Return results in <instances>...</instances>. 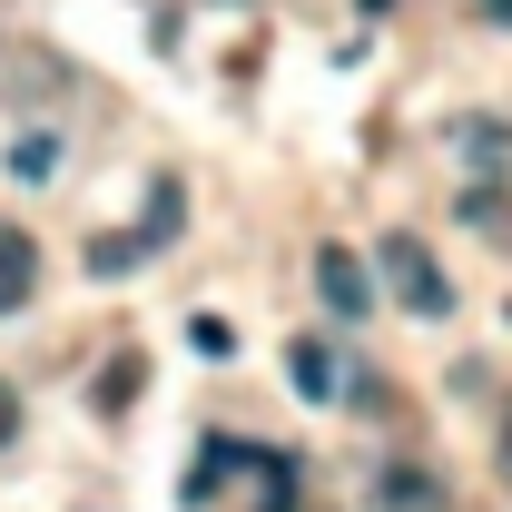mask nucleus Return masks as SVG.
I'll list each match as a JSON object with an SVG mask.
<instances>
[{"label":"nucleus","mask_w":512,"mask_h":512,"mask_svg":"<svg viewBox=\"0 0 512 512\" xmlns=\"http://www.w3.org/2000/svg\"><path fill=\"white\" fill-rule=\"evenodd\" d=\"M375 266H384V286H394L414 316H453V276L434 266V247H414V237H384Z\"/></svg>","instance_id":"nucleus-1"},{"label":"nucleus","mask_w":512,"mask_h":512,"mask_svg":"<svg viewBox=\"0 0 512 512\" xmlns=\"http://www.w3.org/2000/svg\"><path fill=\"white\" fill-rule=\"evenodd\" d=\"M316 296L335 306V325H365V306H375V276L355 266V247H316Z\"/></svg>","instance_id":"nucleus-2"},{"label":"nucleus","mask_w":512,"mask_h":512,"mask_svg":"<svg viewBox=\"0 0 512 512\" xmlns=\"http://www.w3.org/2000/svg\"><path fill=\"white\" fill-rule=\"evenodd\" d=\"M286 375H296V394H306V404H335V345L296 335V345H286Z\"/></svg>","instance_id":"nucleus-7"},{"label":"nucleus","mask_w":512,"mask_h":512,"mask_svg":"<svg viewBox=\"0 0 512 512\" xmlns=\"http://www.w3.org/2000/svg\"><path fill=\"white\" fill-rule=\"evenodd\" d=\"M178 227H188V188H178V178H148V217L128 227V237H138V256H158Z\"/></svg>","instance_id":"nucleus-3"},{"label":"nucleus","mask_w":512,"mask_h":512,"mask_svg":"<svg viewBox=\"0 0 512 512\" xmlns=\"http://www.w3.org/2000/svg\"><path fill=\"white\" fill-rule=\"evenodd\" d=\"M20 434V394H10V375H0V444Z\"/></svg>","instance_id":"nucleus-13"},{"label":"nucleus","mask_w":512,"mask_h":512,"mask_svg":"<svg viewBox=\"0 0 512 512\" xmlns=\"http://www.w3.org/2000/svg\"><path fill=\"white\" fill-rule=\"evenodd\" d=\"M237 463L256 473V512H296V463H286V453H266V444H237Z\"/></svg>","instance_id":"nucleus-5"},{"label":"nucleus","mask_w":512,"mask_h":512,"mask_svg":"<svg viewBox=\"0 0 512 512\" xmlns=\"http://www.w3.org/2000/svg\"><path fill=\"white\" fill-rule=\"evenodd\" d=\"M30 296H40V247H30V237H10V227H0V316H20V306H30Z\"/></svg>","instance_id":"nucleus-4"},{"label":"nucleus","mask_w":512,"mask_h":512,"mask_svg":"<svg viewBox=\"0 0 512 512\" xmlns=\"http://www.w3.org/2000/svg\"><path fill=\"white\" fill-rule=\"evenodd\" d=\"M138 384H148V365H138V355H109V365H99V384H89V404H109V414H119Z\"/></svg>","instance_id":"nucleus-9"},{"label":"nucleus","mask_w":512,"mask_h":512,"mask_svg":"<svg viewBox=\"0 0 512 512\" xmlns=\"http://www.w3.org/2000/svg\"><path fill=\"white\" fill-rule=\"evenodd\" d=\"M473 10H483V20H503V30H512V0H473Z\"/></svg>","instance_id":"nucleus-14"},{"label":"nucleus","mask_w":512,"mask_h":512,"mask_svg":"<svg viewBox=\"0 0 512 512\" xmlns=\"http://www.w3.org/2000/svg\"><path fill=\"white\" fill-rule=\"evenodd\" d=\"M375 512H444V483H434L424 463H394L384 493H375Z\"/></svg>","instance_id":"nucleus-6"},{"label":"nucleus","mask_w":512,"mask_h":512,"mask_svg":"<svg viewBox=\"0 0 512 512\" xmlns=\"http://www.w3.org/2000/svg\"><path fill=\"white\" fill-rule=\"evenodd\" d=\"M10 178H20V188H50V178H60V128H20V138H10Z\"/></svg>","instance_id":"nucleus-8"},{"label":"nucleus","mask_w":512,"mask_h":512,"mask_svg":"<svg viewBox=\"0 0 512 512\" xmlns=\"http://www.w3.org/2000/svg\"><path fill=\"white\" fill-rule=\"evenodd\" d=\"M188 345L207 355V365H227V355H237V325L227 316H188Z\"/></svg>","instance_id":"nucleus-11"},{"label":"nucleus","mask_w":512,"mask_h":512,"mask_svg":"<svg viewBox=\"0 0 512 512\" xmlns=\"http://www.w3.org/2000/svg\"><path fill=\"white\" fill-rule=\"evenodd\" d=\"M493 444H503V463H512V404H503V424H493Z\"/></svg>","instance_id":"nucleus-15"},{"label":"nucleus","mask_w":512,"mask_h":512,"mask_svg":"<svg viewBox=\"0 0 512 512\" xmlns=\"http://www.w3.org/2000/svg\"><path fill=\"white\" fill-rule=\"evenodd\" d=\"M128 266H148L128 227H109V237H89V276H128Z\"/></svg>","instance_id":"nucleus-10"},{"label":"nucleus","mask_w":512,"mask_h":512,"mask_svg":"<svg viewBox=\"0 0 512 512\" xmlns=\"http://www.w3.org/2000/svg\"><path fill=\"white\" fill-rule=\"evenodd\" d=\"M463 148H473V158H493V168H503V158H512V128H493V119H463Z\"/></svg>","instance_id":"nucleus-12"}]
</instances>
